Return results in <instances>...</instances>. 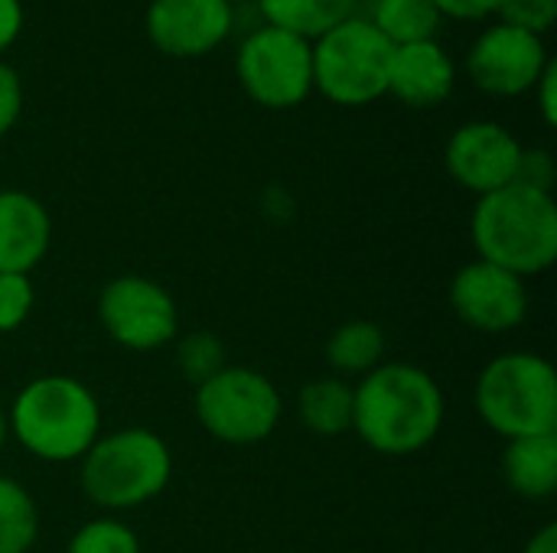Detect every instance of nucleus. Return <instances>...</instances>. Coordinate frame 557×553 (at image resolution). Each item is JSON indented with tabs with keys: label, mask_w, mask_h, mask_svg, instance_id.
<instances>
[{
	"label": "nucleus",
	"mask_w": 557,
	"mask_h": 553,
	"mask_svg": "<svg viewBox=\"0 0 557 553\" xmlns=\"http://www.w3.org/2000/svg\"><path fill=\"white\" fill-rule=\"evenodd\" d=\"M444 424V391L418 365L382 362L356 385L352 430L382 456H411L434 443Z\"/></svg>",
	"instance_id": "f257e3e1"
},
{
	"label": "nucleus",
	"mask_w": 557,
	"mask_h": 553,
	"mask_svg": "<svg viewBox=\"0 0 557 553\" xmlns=\"http://www.w3.org/2000/svg\"><path fill=\"white\" fill-rule=\"evenodd\" d=\"M470 235L480 261L522 280L545 274L557 261L555 196L525 183H509L490 196H480L470 218Z\"/></svg>",
	"instance_id": "f03ea898"
},
{
	"label": "nucleus",
	"mask_w": 557,
	"mask_h": 553,
	"mask_svg": "<svg viewBox=\"0 0 557 553\" xmlns=\"http://www.w3.org/2000/svg\"><path fill=\"white\" fill-rule=\"evenodd\" d=\"M16 443L46 463L82 460L101 430V407L88 385L69 375H42L29 381L7 417Z\"/></svg>",
	"instance_id": "7ed1b4c3"
},
{
	"label": "nucleus",
	"mask_w": 557,
	"mask_h": 553,
	"mask_svg": "<svg viewBox=\"0 0 557 553\" xmlns=\"http://www.w3.org/2000/svg\"><path fill=\"white\" fill-rule=\"evenodd\" d=\"M476 411L503 440L557 433V375L532 352L496 355L476 381Z\"/></svg>",
	"instance_id": "20e7f679"
},
{
	"label": "nucleus",
	"mask_w": 557,
	"mask_h": 553,
	"mask_svg": "<svg viewBox=\"0 0 557 553\" xmlns=\"http://www.w3.org/2000/svg\"><path fill=\"white\" fill-rule=\"evenodd\" d=\"M170 476L173 456L166 440L140 427L98 437L82 456V489L95 505L108 512L147 505L166 489Z\"/></svg>",
	"instance_id": "39448f33"
},
{
	"label": "nucleus",
	"mask_w": 557,
	"mask_h": 553,
	"mask_svg": "<svg viewBox=\"0 0 557 553\" xmlns=\"http://www.w3.org/2000/svg\"><path fill=\"white\" fill-rule=\"evenodd\" d=\"M395 46L366 20L349 16L313 39V88L333 104L362 108L388 95V65Z\"/></svg>",
	"instance_id": "423d86ee"
},
{
	"label": "nucleus",
	"mask_w": 557,
	"mask_h": 553,
	"mask_svg": "<svg viewBox=\"0 0 557 553\" xmlns=\"http://www.w3.org/2000/svg\"><path fill=\"white\" fill-rule=\"evenodd\" d=\"M196 417L222 443H261L281 424V394L271 378L245 365H225L196 385Z\"/></svg>",
	"instance_id": "0eeeda50"
},
{
	"label": "nucleus",
	"mask_w": 557,
	"mask_h": 553,
	"mask_svg": "<svg viewBox=\"0 0 557 553\" xmlns=\"http://www.w3.org/2000/svg\"><path fill=\"white\" fill-rule=\"evenodd\" d=\"M238 81L261 108L304 104L313 91V42L264 23L238 49Z\"/></svg>",
	"instance_id": "6e6552de"
},
{
	"label": "nucleus",
	"mask_w": 557,
	"mask_h": 553,
	"mask_svg": "<svg viewBox=\"0 0 557 553\" xmlns=\"http://www.w3.org/2000/svg\"><path fill=\"white\" fill-rule=\"evenodd\" d=\"M104 332L131 352H157L176 339L180 313L173 297L150 277L124 274L104 284L98 297Z\"/></svg>",
	"instance_id": "1a4fd4ad"
},
{
	"label": "nucleus",
	"mask_w": 557,
	"mask_h": 553,
	"mask_svg": "<svg viewBox=\"0 0 557 553\" xmlns=\"http://www.w3.org/2000/svg\"><path fill=\"white\" fill-rule=\"evenodd\" d=\"M542 36L516 29L509 23L490 26L467 55V72L473 85L493 98H516L535 88L548 65Z\"/></svg>",
	"instance_id": "9d476101"
},
{
	"label": "nucleus",
	"mask_w": 557,
	"mask_h": 553,
	"mask_svg": "<svg viewBox=\"0 0 557 553\" xmlns=\"http://www.w3.org/2000/svg\"><path fill=\"white\" fill-rule=\"evenodd\" d=\"M450 306L476 332H512L529 316V290L522 277L476 257L454 274Z\"/></svg>",
	"instance_id": "9b49d317"
},
{
	"label": "nucleus",
	"mask_w": 557,
	"mask_h": 553,
	"mask_svg": "<svg viewBox=\"0 0 557 553\" xmlns=\"http://www.w3.org/2000/svg\"><path fill=\"white\" fill-rule=\"evenodd\" d=\"M522 143L496 121H470L454 130L444 150L447 173L470 192L490 196L519 176Z\"/></svg>",
	"instance_id": "f8f14e48"
},
{
	"label": "nucleus",
	"mask_w": 557,
	"mask_h": 553,
	"mask_svg": "<svg viewBox=\"0 0 557 553\" xmlns=\"http://www.w3.org/2000/svg\"><path fill=\"white\" fill-rule=\"evenodd\" d=\"M235 23L232 0H153L147 7L150 42L176 59L212 52Z\"/></svg>",
	"instance_id": "ddd939ff"
},
{
	"label": "nucleus",
	"mask_w": 557,
	"mask_h": 553,
	"mask_svg": "<svg viewBox=\"0 0 557 553\" xmlns=\"http://www.w3.org/2000/svg\"><path fill=\"white\" fill-rule=\"evenodd\" d=\"M52 241L46 205L23 189H0V271L33 274Z\"/></svg>",
	"instance_id": "4468645a"
},
{
	"label": "nucleus",
	"mask_w": 557,
	"mask_h": 553,
	"mask_svg": "<svg viewBox=\"0 0 557 553\" xmlns=\"http://www.w3.org/2000/svg\"><path fill=\"white\" fill-rule=\"evenodd\" d=\"M457 68L437 39L395 46L388 65V91L411 108H434L454 91Z\"/></svg>",
	"instance_id": "2eb2a0df"
},
{
	"label": "nucleus",
	"mask_w": 557,
	"mask_h": 553,
	"mask_svg": "<svg viewBox=\"0 0 557 553\" xmlns=\"http://www.w3.org/2000/svg\"><path fill=\"white\" fill-rule=\"evenodd\" d=\"M503 479L529 502H545L557 489V433L509 440L503 453Z\"/></svg>",
	"instance_id": "dca6fc26"
},
{
	"label": "nucleus",
	"mask_w": 557,
	"mask_h": 553,
	"mask_svg": "<svg viewBox=\"0 0 557 553\" xmlns=\"http://www.w3.org/2000/svg\"><path fill=\"white\" fill-rule=\"evenodd\" d=\"M356 388L346 378H317L300 391V420L320 437H339L352 430Z\"/></svg>",
	"instance_id": "f3484780"
},
{
	"label": "nucleus",
	"mask_w": 557,
	"mask_h": 553,
	"mask_svg": "<svg viewBox=\"0 0 557 553\" xmlns=\"http://www.w3.org/2000/svg\"><path fill=\"white\" fill-rule=\"evenodd\" d=\"M268 26L287 29L300 39H320L326 29L352 16L356 0H258Z\"/></svg>",
	"instance_id": "a211bd4d"
},
{
	"label": "nucleus",
	"mask_w": 557,
	"mask_h": 553,
	"mask_svg": "<svg viewBox=\"0 0 557 553\" xmlns=\"http://www.w3.org/2000/svg\"><path fill=\"white\" fill-rule=\"evenodd\" d=\"M385 359V332L369 319L343 323L326 342V362L336 378H366Z\"/></svg>",
	"instance_id": "6ab92c4d"
},
{
	"label": "nucleus",
	"mask_w": 557,
	"mask_h": 553,
	"mask_svg": "<svg viewBox=\"0 0 557 553\" xmlns=\"http://www.w3.org/2000/svg\"><path fill=\"white\" fill-rule=\"evenodd\" d=\"M441 10L434 0H375L369 23L392 42V46H408V42H428L441 29Z\"/></svg>",
	"instance_id": "aec40b11"
},
{
	"label": "nucleus",
	"mask_w": 557,
	"mask_h": 553,
	"mask_svg": "<svg viewBox=\"0 0 557 553\" xmlns=\"http://www.w3.org/2000/svg\"><path fill=\"white\" fill-rule=\"evenodd\" d=\"M39 535V512L29 492L0 476V553H29Z\"/></svg>",
	"instance_id": "412c9836"
},
{
	"label": "nucleus",
	"mask_w": 557,
	"mask_h": 553,
	"mask_svg": "<svg viewBox=\"0 0 557 553\" xmlns=\"http://www.w3.org/2000/svg\"><path fill=\"white\" fill-rule=\"evenodd\" d=\"M65 553H140V541L127 525L114 518H98L72 535Z\"/></svg>",
	"instance_id": "4be33fe9"
},
{
	"label": "nucleus",
	"mask_w": 557,
	"mask_h": 553,
	"mask_svg": "<svg viewBox=\"0 0 557 553\" xmlns=\"http://www.w3.org/2000/svg\"><path fill=\"white\" fill-rule=\"evenodd\" d=\"M180 368L189 381L202 385L219 368H225V349L212 332H193L180 342Z\"/></svg>",
	"instance_id": "5701e85b"
},
{
	"label": "nucleus",
	"mask_w": 557,
	"mask_h": 553,
	"mask_svg": "<svg viewBox=\"0 0 557 553\" xmlns=\"http://www.w3.org/2000/svg\"><path fill=\"white\" fill-rule=\"evenodd\" d=\"M36 303L33 280L26 274H3L0 271V332L20 329Z\"/></svg>",
	"instance_id": "b1692460"
},
{
	"label": "nucleus",
	"mask_w": 557,
	"mask_h": 553,
	"mask_svg": "<svg viewBox=\"0 0 557 553\" xmlns=\"http://www.w3.org/2000/svg\"><path fill=\"white\" fill-rule=\"evenodd\" d=\"M496 13L503 16V23L542 36L555 26L557 0H499Z\"/></svg>",
	"instance_id": "393cba45"
},
{
	"label": "nucleus",
	"mask_w": 557,
	"mask_h": 553,
	"mask_svg": "<svg viewBox=\"0 0 557 553\" xmlns=\"http://www.w3.org/2000/svg\"><path fill=\"white\" fill-rule=\"evenodd\" d=\"M20 111H23V85H20V75L0 62V137L10 134V127L20 121Z\"/></svg>",
	"instance_id": "a878e982"
},
{
	"label": "nucleus",
	"mask_w": 557,
	"mask_h": 553,
	"mask_svg": "<svg viewBox=\"0 0 557 553\" xmlns=\"http://www.w3.org/2000/svg\"><path fill=\"white\" fill-rule=\"evenodd\" d=\"M516 183H525V186H532V189L552 192V183H555V160H552L545 150H522Z\"/></svg>",
	"instance_id": "bb28decb"
},
{
	"label": "nucleus",
	"mask_w": 557,
	"mask_h": 553,
	"mask_svg": "<svg viewBox=\"0 0 557 553\" xmlns=\"http://www.w3.org/2000/svg\"><path fill=\"white\" fill-rule=\"evenodd\" d=\"M434 7L441 10V16H454V20H483L490 13H496L499 0H434Z\"/></svg>",
	"instance_id": "cd10ccee"
},
{
	"label": "nucleus",
	"mask_w": 557,
	"mask_h": 553,
	"mask_svg": "<svg viewBox=\"0 0 557 553\" xmlns=\"http://www.w3.org/2000/svg\"><path fill=\"white\" fill-rule=\"evenodd\" d=\"M532 91H539V108H542L545 124H548V127H555L557 124V65L555 62H548V65H545V72H542V78L535 81V88H532Z\"/></svg>",
	"instance_id": "c85d7f7f"
},
{
	"label": "nucleus",
	"mask_w": 557,
	"mask_h": 553,
	"mask_svg": "<svg viewBox=\"0 0 557 553\" xmlns=\"http://www.w3.org/2000/svg\"><path fill=\"white\" fill-rule=\"evenodd\" d=\"M23 29V7L20 0H0V52H7Z\"/></svg>",
	"instance_id": "c756f323"
},
{
	"label": "nucleus",
	"mask_w": 557,
	"mask_h": 553,
	"mask_svg": "<svg viewBox=\"0 0 557 553\" xmlns=\"http://www.w3.org/2000/svg\"><path fill=\"white\" fill-rule=\"evenodd\" d=\"M522 553H557V525H545L539 535H532Z\"/></svg>",
	"instance_id": "7c9ffc66"
},
{
	"label": "nucleus",
	"mask_w": 557,
	"mask_h": 553,
	"mask_svg": "<svg viewBox=\"0 0 557 553\" xmlns=\"http://www.w3.org/2000/svg\"><path fill=\"white\" fill-rule=\"evenodd\" d=\"M7 433H10V427H7V414L0 411V447L7 443Z\"/></svg>",
	"instance_id": "2f4dec72"
}]
</instances>
